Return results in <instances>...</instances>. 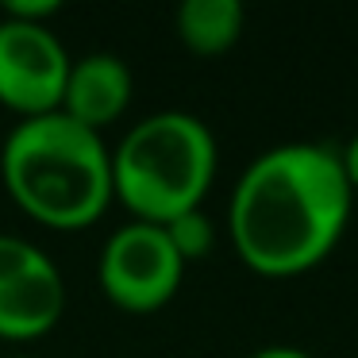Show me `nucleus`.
I'll return each mask as SVG.
<instances>
[{
  "label": "nucleus",
  "mask_w": 358,
  "mask_h": 358,
  "mask_svg": "<svg viewBox=\"0 0 358 358\" xmlns=\"http://www.w3.org/2000/svg\"><path fill=\"white\" fill-rule=\"evenodd\" d=\"M350 189L339 147L281 143L239 173L227 204L231 247L266 278L312 270L335 250L350 220Z\"/></svg>",
  "instance_id": "nucleus-1"
},
{
  "label": "nucleus",
  "mask_w": 358,
  "mask_h": 358,
  "mask_svg": "<svg viewBox=\"0 0 358 358\" xmlns=\"http://www.w3.org/2000/svg\"><path fill=\"white\" fill-rule=\"evenodd\" d=\"M0 173L27 216L58 231L89 227L116 201L112 150L66 112L20 120L0 147Z\"/></svg>",
  "instance_id": "nucleus-2"
},
{
  "label": "nucleus",
  "mask_w": 358,
  "mask_h": 358,
  "mask_svg": "<svg viewBox=\"0 0 358 358\" xmlns=\"http://www.w3.org/2000/svg\"><path fill=\"white\" fill-rule=\"evenodd\" d=\"M216 178V139L193 112L143 116L112 150V196L131 220L170 224L201 208Z\"/></svg>",
  "instance_id": "nucleus-3"
},
{
  "label": "nucleus",
  "mask_w": 358,
  "mask_h": 358,
  "mask_svg": "<svg viewBox=\"0 0 358 358\" xmlns=\"http://www.w3.org/2000/svg\"><path fill=\"white\" fill-rule=\"evenodd\" d=\"M185 262L162 224L127 220L101 250V289L124 312H158L181 285Z\"/></svg>",
  "instance_id": "nucleus-4"
},
{
  "label": "nucleus",
  "mask_w": 358,
  "mask_h": 358,
  "mask_svg": "<svg viewBox=\"0 0 358 358\" xmlns=\"http://www.w3.org/2000/svg\"><path fill=\"white\" fill-rule=\"evenodd\" d=\"M70 62V50L47 24L0 20V104L24 120L62 108Z\"/></svg>",
  "instance_id": "nucleus-5"
},
{
  "label": "nucleus",
  "mask_w": 358,
  "mask_h": 358,
  "mask_svg": "<svg viewBox=\"0 0 358 358\" xmlns=\"http://www.w3.org/2000/svg\"><path fill=\"white\" fill-rule=\"evenodd\" d=\"M62 312L66 281L50 255L20 235H0V339H39Z\"/></svg>",
  "instance_id": "nucleus-6"
},
{
  "label": "nucleus",
  "mask_w": 358,
  "mask_h": 358,
  "mask_svg": "<svg viewBox=\"0 0 358 358\" xmlns=\"http://www.w3.org/2000/svg\"><path fill=\"white\" fill-rule=\"evenodd\" d=\"M127 104H131V70L120 55L93 50V55H81L70 62V78H66L58 112L78 120L81 127L101 131L124 116Z\"/></svg>",
  "instance_id": "nucleus-7"
},
{
  "label": "nucleus",
  "mask_w": 358,
  "mask_h": 358,
  "mask_svg": "<svg viewBox=\"0 0 358 358\" xmlns=\"http://www.w3.org/2000/svg\"><path fill=\"white\" fill-rule=\"evenodd\" d=\"M243 12L239 0H185L173 12L178 39L196 55H224L239 43L243 35Z\"/></svg>",
  "instance_id": "nucleus-8"
},
{
  "label": "nucleus",
  "mask_w": 358,
  "mask_h": 358,
  "mask_svg": "<svg viewBox=\"0 0 358 358\" xmlns=\"http://www.w3.org/2000/svg\"><path fill=\"white\" fill-rule=\"evenodd\" d=\"M162 227H166L173 250L181 255V262H185V266L193 262V258H204V255H208V247H212V220L204 216L201 208L185 212V216L170 220V224H162Z\"/></svg>",
  "instance_id": "nucleus-9"
},
{
  "label": "nucleus",
  "mask_w": 358,
  "mask_h": 358,
  "mask_svg": "<svg viewBox=\"0 0 358 358\" xmlns=\"http://www.w3.org/2000/svg\"><path fill=\"white\" fill-rule=\"evenodd\" d=\"M58 12L55 0H16V4H8V16L12 20H27V24H43V20H50Z\"/></svg>",
  "instance_id": "nucleus-10"
},
{
  "label": "nucleus",
  "mask_w": 358,
  "mask_h": 358,
  "mask_svg": "<svg viewBox=\"0 0 358 358\" xmlns=\"http://www.w3.org/2000/svg\"><path fill=\"white\" fill-rule=\"evenodd\" d=\"M339 158H343V173H347L350 189L358 193V135L347 143V147H339Z\"/></svg>",
  "instance_id": "nucleus-11"
},
{
  "label": "nucleus",
  "mask_w": 358,
  "mask_h": 358,
  "mask_svg": "<svg viewBox=\"0 0 358 358\" xmlns=\"http://www.w3.org/2000/svg\"><path fill=\"white\" fill-rule=\"evenodd\" d=\"M250 358H312L308 350H296V347H262L255 350Z\"/></svg>",
  "instance_id": "nucleus-12"
}]
</instances>
